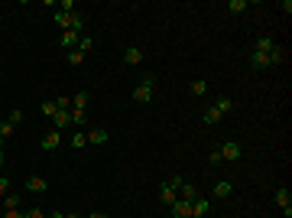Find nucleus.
<instances>
[{
	"instance_id": "obj_1",
	"label": "nucleus",
	"mask_w": 292,
	"mask_h": 218,
	"mask_svg": "<svg viewBox=\"0 0 292 218\" xmlns=\"http://www.w3.org/2000/svg\"><path fill=\"white\" fill-rule=\"evenodd\" d=\"M153 88H156V75H143L140 85L133 88V101H137V104H150L153 101Z\"/></svg>"
},
{
	"instance_id": "obj_2",
	"label": "nucleus",
	"mask_w": 292,
	"mask_h": 218,
	"mask_svg": "<svg viewBox=\"0 0 292 218\" xmlns=\"http://www.w3.org/2000/svg\"><path fill=\"white\" fill-rule=\"evenodd\" d=\"M172 218H192V202H185V199H175L172 205H169Z\"/></svg>"
},
{
	"instance_id": "obj_3",
	"label": "nucleus",
	"mask_w": 292,
	"mask_h": 218,
	"mask_svg": "<svg viewBox=\"0 0 292 218\" xmlns=\"http://www.w3.org/2000/svg\"><path fill=\"white\" fill-rule=\"evenodd\" d=\"M276 205L286 212V218L292 215V192H289V189H276Z\"/></svg>"
},
{
	"instance_id": "obj_4",
	"label": "nucleus",
	"mask_w": 292,
	"mask_h": 218,
	"mask_svg": "<svg viewBox=\"0 0 292 218\" xmlns=\"http://www.w3.org/2000/svg\"><path fill=\"white\" fill-rule=\"evenodd\" d=\"M276 46H279V43H276L273 36H260V39H257V46H253V52H263V55H270L273 49H276Z\"/></svg>"
},
{
	"instance_id": "obj_5",
	"label": "nucleus",
	"mask_w": 292,
	"mask_h": 218,
	"mask_svg": "<svg viewBox=\"0 0 292 218\" xmlns=\"http://www.w3.org/2000/svg\"><path fill=\"white\" fill-rule=\"evenodd\" d=\"M221 160H240V143H234V140H227L224 147H221Z\"/></svg>"
},
{
	"instance_id": "obj_6",
	"label": "nucleus",
	"mask_w": 292,
	"mask_h": 218,
	"mask_svg": "<svg viewBox=\"0 0 292 218\" xmlns=\"http://www.w3.org/2000/svg\"><path fill=\"white\" fill-rule=\"evenodd\" d=\"M59 147H62V134H59V131H52V134H46V137H43V150L46 153L59 150Z\"/></svg>"
},
{
	"instance_id": "obj_7",
	"label": "nucleus",
	"mask_w": 292,
	"mask_h": 218,
	"mask_svg": "<svg viewBox=\"0 0 292 218\" xmlns=\"http://www.w3.org/2000/svg\"><path fill=\"white\" fill-rule=\"evenodd\" d=\"M78 39H81V33H72V30H65L62 36H59V43H62V49H78Z\"/></svg>"
},
{
	"instance_id": "obj_8",
	"label": "nucleus",
	"mask_w": 292,
	"mask_h": 218,
	"mask_svg": "<svg viewBox=\"0 0 292 218\" xmlns=\"http://www.w3.org/2000/svg\"><path fill=\"white\" fill-rule=\"evenodd\" d=\"M123 62L140 66V62H143V49H140V46H127V49H123Z\"/></svg>"
},
{
	"instance_id": "obj_9",
	"label": "nucleus",
	"mask_w": 292,
	"mask_h": 218,
	"mask_svg": "<svg viewBox=\"0 0 292 218\" xmlns=\"http://www.w3.org/2000/svg\"><path fill=\"white\" fill-rule=\"evenodd\" d=\"M88 143L104 147V143H108V131H104V127H91V131H88Z\"/></svg>"
},
{
	"instance_id": "obj_10",
	"label": "nucleus",
	"mask_w": 292,
	"mask_h": 218,
	"mask_svg": "<svg viewBox=\"0 0 292 218\" xmlns=\"http://www.w3.org/2000/svg\"><path fill=\"white\" fill-rule=\"evenodd\" d=\"M49 189V183H46L43 176H30L26 179V192H46Z\"/></svg>"
},
{
	"instance_id": "obj_11",
	"label": "nucleus",
	"mask_w": 292,
	"mask_h": 218,
	"mask_svg": "<svg viewBox=\"0 0 292 218\" xmlns=\"http://www.w3.org/2000/svg\"><path fill=\"white\" fill-rule=\"evenodd\" d=\"M72 124V117H68V111H55V117H52V131H59L62 134L65 127Z\"/></svg>"
},
{
	"instance_id": "obj_12",
	"label": "nucleus",
	"mask_w": 292,
	"mask_h": 218,
	"mask_svg": "<svg viewBox=\"0 0 292 218\" xmlns=\"http://www.w3.org/2000/svg\"><path fill=\"white\" fill-rule=\"evenodd\" d=\"M231 192H234V183H231V179H217L215 183V196L217 199H227Z\"/></svg>"
},
{
	"instance_id": "obj_13",
	"label": "nucleus",
	"mask_w": 292,
	"mask_h": 218,
	"mask_svg": "<svg viewBox=\"0 0 292 218\" xmlns=\"http://www.w3.org/2000/svg\"><path fill=\"white\" fill-rule=\"evenodd\" d=\"M205 215H208V199L198 196V199L192 202V218H205Z\"/></svg>"
},
{
	"instance_id": "obj_14",
	"label": "nucleus",
	"mask_w": 292,
	"mask_h": 218,
	"mask_svg": "<svg viewBox=\"0 0 292 218\" xmlns=\"http://www.w3.org/2000/svg\"><path fill=\"white\" fill-rule=\"evenodd\" d=\"M159 199L166 202V205H172L175 199H179V192H175V189H172L169 183H162V185H159Z\"/></svg>"
},
{
	"instance_id": "obj_15",
	"label": "nucleus",
	"mask_w": 292,
	"mask_h": 218,
	"mask_svg": "<svg viewBox=\"0 0 292 218\" xmlns=\"http://www.w3.org/2000/svg\"><path fill=\"white\" fill-rule=\"evenodd\" d=\"M250 66L257 68V72H260V68H273L270 66V55H263V52H250Z\"/></svg>"
},
{
	"instance_id": "obj_16",
	"label": "nucleus",
	"mask_w": 292,
	"mask_h": 218,
	"mask_svg": "<svg viewBox=\"0 0 292 218\" xmlns=\"http://www.w3.org/2000/svg\"><path fill=\"white\" fill-rule=\"evenodd\" d=\"M201 120H205L208 127H215V124H221V120H224V114H221L217 108H208L205 114H201Z\"/></svg>"
},
{
	"instance_id": "obj_17",
	"label": "nucleus",
	"mask_w": 292,
	"mask_h": 218,
	"mask_svg": "<svg viewBox=\"0 0 292 218\" xmlns=\"http://www.w3.org/2000/svg\"><path fill=\"white\" fill-rule=\"evenodd\" d=\"M68 117H72V127L81 131V127L88 124V111H68Z\"/></svg>"
},
{
	"instance_id": "obj_18",
	"label": "nucleus",
	"mask_w": 292,
	"mask_h": 218,
	"mask_svg": "<svg viewBox=\"0 0 292 218\" xmlns=\"http://www.w3.org/2000/svg\"><path fill=\"white\" fill-rule=\"evenodd\" d=\"M215 108L221 111V114H231V111H234V98H227V95H217Z\"/></svg>"
},
{
	"instance_id": "obj_19",
	"label": "nucleus",
	"mask_w": 292,
	"mask_h": 218,
	"mask_svg": "<svg viewBox=\"0 0 292 218\" xmlns=\"http://www.w3.org/2000/svg\"><path fill=\"white\" fill-rule=\"evenodd\" d=\"M68 143H72L75 150H85V147H88V134H85V131H75V134H72V140H68Z\"/></svg>"
},
{
	"instance_id": "obj_20",
	"label": "nucleus",
	"mask_w": 292,
	"mask_h": 218,
	"mask_svg": "<svg viewBox=\"0 0 292 218\" xmlns=\"http://www.w3.org/2000/svg\"><path fill=\"white\" fill-rule=\"evenodd\" d=\"M72 111H88V91H78L72 98Z\"/></svg>"
},
{
	"instance_id": "obj_21",
	"label": "nucleus",
	"mask_w": 292,
	"mask_h": 218,
	"mask_svg": "<svg viewBox=\"0 0 292 218\" xmlns=\"http://www.w3.org/2000/svg\"><path fill=\"white\" fill-rule=\"evenodd\" d=\"M13 131H16V127H13L10 120H0V147H3V140H10L13 137Z\"/></svg>"
},
{
	"instance_id": "obj_22",
	"label": "nucleus",
	"mask_w": 292,
	"mask_h": 218,
	"mask_svg": "<svg viewBox=\"0 0 292 218\" xmlns=\"http://www.w3.org/2000/svg\"><path fill=\"white\" fill-rule=\"evenodd\" d=\"M20 202H23L20 196H13V192H7V196H3V212H10V208H20Z\"/></svg>"
},
{
	"instance_id": "obj_23",
	"label": "nucleus",
	"mask_w": 292,
	"mask_h": 218,
	"mask_svg": "<svg viewBox=\"0 0 292 218\" xmlns=\"http://www.w3.org/2000/svg\"><path fill=\"white\" fill-rule=\"evenodd\" d=\"M91 49H94V39H91V36H81V39H78V52L88 55Z\"/></svg>"
},
{
	"instance_id": "obj_24",
	"label": "nucleus",
	"mask_w": 292,
	"mask_h": 218,
	"mask_svg": "<svg viewBox=\"0 0 292 218\" xmlns=\"http://www.w3.org/2000/svg\"><path fill=\"white\" fill-rule=\"evenodd\" d=\"M279 62H286V49H282V46H276V49L270 52V66H279Z\"/></svg>"
},
{
	"instance_id": "obj_25",
	"label": "nucleus",
	"mask_w": 292,
	"mask_h": 218,
	"mask_svg": "<svg viewBox=\"0 0 292 218\" xmlns=\"http://www.w3.org/2000/svg\"><path fill=\"white\" fill-rule=\"evenodd\" d=\"M250 7V0H231V3H227V10L231 13H244Z\"/></svg>"
},
{
	"instance_id": "obj_26",
	"label": "nucleus",
	"mask_w": 292,
	"mask_h": 218,
	"mask_svg": "<svg viewBox=\"0 0 292 218\" xmlns=\"http://www.w3.org/2000/svg\"><path fill=\"white\" fill-rule=\"evenodd\" d=\"M192 95H208V82L205 78H195L192 82Z\"/></svg>"
},
{
	"instance_id": "obj_27",
	"label": "nucleus",
	"mask_w": 292,
	"mask_h": 218,
	"mask_svg": "<svg viewBox=\"0 0 292 218\" xmlns=\"http://www.w3.org/2000/svg\"><path fill=\"white\" fill-rule=\"evenodd\" d=\"M39 108H43V114H46L49 120H52V117H55V111H59V108H55V101H49V98H46L43 104H39Z\"/></svg>"
},
{
	"instance_id": "obj_28",
	"label": "nucleus",
	"mask_w": 292,
	"mask_h": 218,
	"mask_svg": "<svg viewBox=\"0 0 292 218\" xmlns=\"http://www.w3.org/2000/svg\"><path fill=\"white\" fill-rule=\"evenodd\" d=\"M7 120H10L13 127H16V124H20V120H23V111H20V108H13L10 114H7Z\"/></svg>"
},
{
	"instance_id": "obj_29",
	"label": "nucleus",
	"mask_w": 292,
	"mask_h": 218,
	"mask_svg": "<svg viewBox=\"0 0 292 218\" xmlns=\"http://www.w3.org/2000/svg\"><path fill=\"white\" fill-rule=\"evenodd\" d=\"M68 62H72V66H81V62H85V55L78 52V49H72V52H68Z\"/></svg>"
},
{
	"instance_id": "obj_30",
	"label": "nucleus",
	"mask_w": 292,
	"mask_h": 218,
	"mask_svg": "<svg viewBox=\"0 0 292 218\" xmlns=\"http://www.w3.org/2000/svg\"><path fill=\"white\" fill-rule=\"evenodd\" d=\"M55 108L59 111H72V98H55Z\"/></svg>"
},
{
	"instance_id": "obj_31",
	"label": "nucleus",
	"mask_w": 292,
	"mask_h": 218,
	"mask_svg": "<svg viewBox=\"0 0 292 218\" xmlns=\"http://www.w3.org/2000/svg\"><path fill=\"white\" fill-rule=\"evenodd\" d=\"M7 192H10V179H7V176H0V199L7 196Z\"/></svg>"
},
{
	"instance_id": "obj_32",
	"label": "nucleus",
	"mask_w": 292,
	"mask_h": 218,
	"mask_svg": "<svg viewBox=\"0 0 292 218\" xmlns=\"http://www.w3.org/2000/svg\"><path fill=\"white\" fill-rule=\"evenodd\" d=\"M23 218H46L43 208H30V212H23Z\"/></svg>"
},
{
	"instance_id": "obj_33",
	"label": "nucleus",
	"mask_w": 292,
	"mask_h": 218,
	"mask_svg": "<svg viewBox=\"0 0 292 218\" xmlns=\"http://www.w3.org/2000/svg\"><path fill=\"white\" fill-rule=\"evenodd\" d=\"M3 218H23L20 208H10V212H3Z\"/></svg>"
},
{
	"instance_id": "obj_34",
	"label": "nucleus",
	"mask_w": 292,
	"mask_h": 218,
	"mask_svg": "<svg viewBox=\"0 0 292 218\" xmlns=\"http://www.w3.org/2000/svg\"><path fill=\"white\" fill-rule=\"evenodd\" d=\"M88 218H108V215H104V212H91Z\"/></svg>"
},
{
	"instance_id": "obj_35",
	"label": "nucleus",
	"mask_w": 292,
	"mask_h": 218,
	"mask_svg": "<svg viewBox=\"0 0 292 218\" xmlns=\"http://www.w3.org/2000/svg\"><path fill=\"white\" fill-rule=\"evenodd\" d=\"M52 218H65V215H62V212H52Z\"/></svg>"
},
{
	"instance_id": "obj_36",
	"label": "nucleus",
	"mask_w": 292,
	"mask_h": 218,
	"mask_svg": "<svg viewBox=\"0 0 292 218\" xmlns=\"http://www.w3.org/2000/svg\"><path fill=\"white\" fill-rule=\"evenodd\" d=\"M0 166H3V147H0Z\"/></svg>"
},
{
	"instance_id": "obj_37",
	"label": "nucleus",
	"mask_w": 292,
	"mask_h": 218,
	"mask_svg": "<svg viewBox=\"0 0 292 218\" xmlns=\"http://www.w3.org/2000/svg\"><path fill=\"white\" fill-rule=\"evenodd\" d=\"M65 218H78V215H65Z\"/></svg>"
}]
</instances>
